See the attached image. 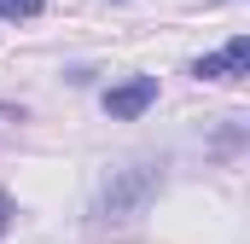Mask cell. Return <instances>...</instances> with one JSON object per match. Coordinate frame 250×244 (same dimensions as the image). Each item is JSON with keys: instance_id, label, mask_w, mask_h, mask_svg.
<instances>
[{"instance_id": "1", "label": "cell", "mask_w": 250, "mask_h": 244, "mask_svg": "<svg viewBox=\"0 0 250 244\" xmlns=\"http://www.w3.org/2000/svg\"><path fill=\"white\" fill-rule=\"evenodd\" d=\"M163 186V163L157 157H140V163H128L111 175V186L99 192V203H93V215L99 221H128V215H140L146 203H151V192Z\"/></svg>"}, {"instance_id": "5", "label": "cell", "mask_w": 250, "mask_h": 244, "mask_svg": "<svg viewBox=\"0 0 250 244\" xmlns=\"http://www.w3.org/2000/svg\"><path fill=\"white\" fill-rule=\"evenodd\" d=\"M12 227V198H0V233Z\"/></svg>"}, {"instance_id": "2", "label": "cell", "mask_w": 250, "mask_h": 244, "mask_svg": "<svg viewBox=\"0 0 250 244\" xmlns=\"http://www.w3.org/2000/svg\"><path fill=\"white\" fill-rule=\"evenodd\" d=\"M157 105V76H128L123 87H105V117L117 122H134Z\"/></svg>"}, {"instance_id": "3", "label": "cell", "mask_w": 250, "mask_h": 244, "mask_svg": "<svg viewBox=\"0 0 250 244\" xmlns=\"http://www.w3.org/2000/svg\"><path fill=\"white\" fill-rule=\"evenodd\" d=\"M245 70H250V41H245V35H233L221 53H204V59L192 64L198 81H239Z\"/></svg>"}, {"instance_id": "6", "label": "cell", "mask_w": 250, "mask_h": 244, "mask_svg": "<svg viewBox=\"0 0 250 244\" xmlns=\"http://www.w3.org/2000/svg\"><path fill=\"white\" fill-rule=\"evenodd\" d=\"M209 6H221V0H209Z\"/></svg>"}, {"instance_id": "4", "label": "cell", "mask_w": 250, "mask_h": 244, "mask_svg": "<svg viewBox=\"0 0 250 244\" xmlns=\"http://www.w3.org/2000/svg\"><path fill=\"white\" fill-rule=\"evenodd\" d=\"M41 6H47V0H0V18L23 23V18H41Z\"/></svg>"}]
</instances>
